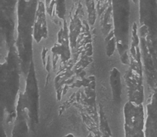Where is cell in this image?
<instances>
[{
	"label": "cell",
	"mask_w": 157,
	"mask_h": 137,
	"mask_svg": "<svg viewBox=\"0 0 157 137\" xmlns=\"http://www.w3.org/2000/svg\"><path fill=\"white\" fill-rule=\"evenodd\" d=\"M66 137H75L73 136V135H68V136H67Z\"/></svg>",
	"instance_id": "6da1fadb"
}]
</instances>
